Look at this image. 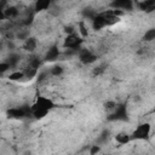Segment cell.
Listing matches in <instances>:
<instances>
[{"mask_svg": "<svg viewBox=\"0 0 155 155\" xmlns=\"http://www.w3.org/2000/svg\"><path fill=\"white\" fill-rule=\"evenodd\" d=\"M54 107H56V104L52 99L44 97V96H39V97H36L35 102L31 105V115L34 116V119L41 120L45 116H47V114Z\"/></svg>", "mask_w": 155, "mask_h": 155, "instance_id": "1", "label": "cell"}, {"mask_svg": "<svg viewBox=\"0 0 155 155\" xmlns=\"http://www.w3.org/2000/svg\"><path fill=\"white\" fill-rule=\"evenodd\" d=\"M150 132H151L150 124L149 122H142L131 133V139L132 140H149Z\"/></svg>", "mask_w": 155, "mask_h": 155, "instance_id": "2", "label": "cell"}, {"mask_svg": "<svg viewBox=\"0 0 155 155\" xmlns=\"http://www.w3.org/2000/svg\"><path fill=\"white\" fill-rule=\"evenodd\" d=\"M108 121H128V113L127 107L122 103H116V107L114 108L113 113L108 115Z\"/></svg>", "mask_w": 155, "mask_h": 155, "instance_id": "3", "label": "cell"}, {"mask_svg": "<svg viewBox=\"0 0 155 155\" xmlns=\"http://www.w3.org/2000/svg\"><path fill=\"white\" fill-rule=\"evenodd\" d=\"M84 42V38L79 36L78 34H68L63 41V47L67 50H80Z\"/></svg>", "mask_w": 155, "mask_h": 155, "instance_id": "4", "label": "cell"}, {"mask_svg": "<svg viewBox=\"0 0 155 155\" xmlns=\"http://www.w3.org/2000/svg\"><path fill=\"white\" fill-rule=\"evenodd\" d=\"M6 114L10 119L22 120V119L31 115V107L23 105V107H17V108H10Z\"/></svg>", "mask_w": 155, "mask_h": 155, "instance_id": "5", "label": "cell"}, {"mask_svg": "<svg viewBox=\"0 0 155 155\" xmlns=\"http://www.w3.org/2000/svg\"><path fill=\"white\" fill-rule=\"evenodd\" d=\"M78 54H79V59L82 64H92L97 61V54H94L92 51L87 50V48H80L78 50Z\"/></svg>", "mask_w": 155, "mask_h": 155, "instance_id": "6", "label": "cell"}, {"mask_svg": "<svg viewBox=\"0 0 155 155\" xmlns=\"http://www.w3.org/2000/svg\"><path fill=\"white\" fill-rule=\"evenodd\" d=\"M110 7L113 10L121 11H132L133 10V0H111Z\"/></svg>", "mask_w": 155, "mask_h": 155, "instance_id": "7", "label": "cell"}, {"mask_svg": "<svg viewBox=\"0 0 155 155\" xmlns=\"http://www.w3.org/2000/svg\"><path fill=\"white\" fill-rule=\"evenodd\" d=\"M91 21H92V28L96 31L102 30L104 27H107V19H105L104 13H97Z\"/></svg>", "mask_w": 155, "mask_h": 155, "instance_id": "8", "label": "cell"}, {"mask_svg": "<svg viewBox=\"0 0 155 155\" xmlns=\"http://www.w3.org/2000/svg\"><path fill=\"white\" fill-rule=\"evenodd\" d=\"M61 56V51L58 48L57 45H52L45 53V57H44V61L45 62H54L58 59V57Z\"/></svg>", "mask_w": 155, "mask_h": 155, "instance_id": "9", "label": "cell"}, {"mask_svg": "<svg viewBox=\"0 0 155 155\" xmlns=\"http://www.w3.org/2000/svg\"><path fill=\"white\" fill-rule=\"evenodd\" d=\"M36 46H38V41H36V38L34 36H29L23 42V50L27 52H34Z\"/></svg>", "mask_w": 155, "mask_h": 155, "instance_id": "10", "label": "cell"}, {"mask_svg": "<svg viewBox=\"0 0 155 155\" xmlns=\"http://www.w3.org/2000/svg\"><path fill=\"white\" fill-rule=\"evenodd\" d=\"M51 4H52V0H36L35 5H34V10H35L36 13L46 11L51 6Z\"/></svg>", "mask_w": 155, "mask_h": 155, "instance_id": "11", "label": "cell"}, {"mask_svg": "<svg viewBox=\"0 0 155 155\" xmlns=\"http://www.w3.org/2000/svg\"><path fill=\"white\" fill-rule=\"evenodd\" d=\"M138 7L144 12H153L155 10V0H142L138 4Z\"/></svg>", "mask_w": 155, "mask_h": 155, "instance_id": "12", "label": "cell"}, {"mask_svg": "<svg viewBox=\"0 0 155 155\" xmlns=\"http://www.w3.org/2000/svg\"><path fill=\"white\" fill-rule=\"evenodd\" d=\"M115 140L120 145H125V144H128L132 139H131V134H128L126 132H120V133H117L115 136Z\"/></svg>", "mask_w": 155, "mask_h": 155, "instance_id": "13", "label": "cell"}, {"mask_svg": "<svg viewBox=\"0 0 155 155\" xmlns=\"http://www.w3.org/2000/svg\"><path fill=\"white\" fill-rule=\"evenodd\" d=\"M6 18H16L18 16V10L16 6H7L5 10H2Z\"/></svg>", "mask_w": 155, "mask_h": 155, "instance_id": "14", "label": "cell"}, {"mask_svg": "<svg viewBox=\"0 0 155 155\" xmlns=\"http://www.w3.org/2000/svg\"><path fill=\"white\" fill-rule=\"evenodd\" d=\"M142 40L145 42H151L155 40V28H149L142 36Z\"/></svg>", "mask_w": 155, "mask_h": 155, "instance_id": "15", "label": "cell"}, {"mask_svg": "<svg viewBox=\"0 0 155 155\" xmlns=\"http://www.w3.org/2000/svg\"><path fill=\"white\" fill-rule=\"evenodd\" d=\"M19 61H21V56L17 54V53H11V54L7 57V59H6V62L11 65V68H15V67L18 64Z\"/></svg>", "mask_w": 155, "mask_h": 155, "instance_id": "16", "label": "cell"}, {"mask_svg": "<svg viewBox=\"0 0 155 155\" xmlns=\"http://www.w3.org/2000/svg\"><path fill=\"white\" fill-rule=\"evenodd\" d=\"M23 78H25L24 71H19V70L13 71V73H11V74L8 75V80H11V81H19V80H22Z\"/></svg>", "mask_w": 155, "mask_h": 155, "instance_id": "17", "label": "cell"}, {"mask_svg": "<svg viewBox=\"0 0 155 155\" xmlns=\"http://www.w3.org/2000/svg\"><path fill=\"white\" fill-rule=\"evenodd\" d=\"M96 15H97V12H96L93 8H91V7H85V8L82 10V16H84V18L92 19Z\"/></svg>", "mask_w": 155, "mask_h": 155, "instance_id": "18", "label": "cell"}, {"mask_svg": "<svg viewBox=\"0 0 155 155\" xmlns=\"http://www.w3.org/2000/svg\"><path fill=\"white\" fill-rule=\"evenodd\" d=\"M63 71H64V69H63V67L59 65V64L53 65V67L51 68V70H50L51 75H53V76H61V75L63 74Z\"/></svg>", "mask_w": 155, "mask_h": 155, "instance_id": "19", "label": "cell"}, {"mask_svg": "<svg viewBox=\"0 0 155 155\" xmlns=\"http://www.w3.org/2000/svg\"><path fill=\"white\" fill-rule=\"evenodd\" d=\"M24 71V75H25V78H28V79H33L36 74H38V69L36 68H33L31 65H29L25 70H23Z\"/></svg>", "mask_w": 155, "mask_h": 155, "instance_id": "20", "label": "cell"}, {"mask_svg": "<svg viewBox=\"0 0 155 155\" xmlns=\"http://www.w3.org/2000/svg\"><path fill=\"white\" fill-rule=\"evenodd\" d=\"M78 27H79V31H80V34H81L82 38L88 36V31H87V28H86V25H85L84 22H79Z\"/></svg>", "mask_w": 155, "mask_h": 155, "instance_id": "21", "label": "cell"}, {"mask_svg": "<svg viewBox=\"0 0 155 155\" xmlns=\"http://www.w3.org/2000/svg\"><path fill=\"white\" fill-rule=\"evenodd\" d=\"M105 68L107 65L105 64H101V65H97L94 69H93V75H101L105 71Z\"/></svg>", "mask_w": 155, "mask_h": 155, "instance_id": "22", "label": "cell"}, {"mask_svg": "<svg viewBox=\"0 0 155 155\" xmlns=\"http://www.w3.org/2000/svg\"><path fill=\"white\" fill-rule=\"evenodd\" d=\"M109 134H110V132L108 130H103V132L101 133V136L98 138V143H104L109 138Z\"/></svg>", "mask_w": 155, "mask_h": 155, "instance_id": "23", "label": "cell"}, {"mask_svg": "<svg viewBox=\"0 0 155 155\" xmlns=\"http://www.w3.org/2000/svg\"><path fill=\"white\" fill-rule=\"evenodd\" d=\"M10 69H11V65H10L6 61L0 63V74H4V73H6V71L10 70Z\"/></svg>", "mask_w": 155, "mask_h": 155, "instance_id": "24", "label": "cell"}, {"mask_svg": "<svg viewBox=\"0 0 155 155\" xmlns=\"http://www.w3.org/2000/svg\"><path fill=\"white\" fill-rule=\"evenodd\" d=\"M29 65H31L33 68L39 69V67H40V61H39V58H38V57H31L30 61H29Z\"/></svg>", "mask_w": 155, "mask_h": 155, "instance_id": "25", "label": "cell"}, {"mask_svg": "<svg viewBox=\"0 0 155 155\" xmlns=\"http://www.w3.org/2000/svg\"><path fill=\"white\" fill-rule=\"evenodd\" d=\"M99 151H101V147H99V145H92L91 149H90V154H91V155L98 154Z\"/></svg>", "mask_w": 155, "mask_h": 155, "instance_id": "26", "label": "cell"}, {"mask_svg": "<svg viewBox=\"0 0 155 155\" xmlns=\"http://www.w3.org/2000/svg\"><path fill=\"white\" fill-rule=\"evenodd\" d=\"M104 107H105V109H108V110H110V109L114 110V108L116 107V103L113 102V101H109V102H107V103L104 104Z\"/></svg>", "mask_w": 155, "mask_h": 155, "instance_id": "27", "label": "cell"}, {"mask_svg": "<svg viewBox=\"0 0 155 155\" xmlns=\"http://www.w3.org/2000/svg\"><path fill=\"white\" fill-rule=\"evenodd\" d=\"M18 38H19L21 40L28 39V38H29V31H28V30H24V31H22V33H18Z\"/></svg>", "mask_w": 155, "mask_h": 155, "instance_id": "28", "label": "cell"}, {"mask_svg": "<svg viewBox=\"0 0 155 155\" xmlns=\"http://www.w3.org/2000/svg\"><path fill=\"white\" fill-rule=\"evenodd\" d=\"M64 31L67 33V35H68V34H73V33H75V31H74V28H73L71 25H67V27L64 28Z\"/></svg>", "mask_w": 155, "mask_h": 155, "instance_id": "29", "label": "cell"}, {"mask_svg": "<svg viewBox=\"0 0 155 155\" xmlns=\"http://www.w3.org/2000/svg\"><path fill=\"white\" fill-rule=\"evenodd\" d=\"M0 1H4V2H7L8 0H0Z\"/></svg>", "mask_w": 155, "mask_h": 155, "instance_id": "30", "label": "cell"}, {"mask_svg": "<svg viewBox=\"0 0 155 155\" xmlns=\"http://www.w3.org/2000/svg\"><path fill=\"white\" fill-rule=\"evenodd\" d=\"M154 110H155V108H154Z\"/></svg>", "mask_w": 155, "mask_h": 155, "instance_id": "31", "label": "cell"}]
</instances>
